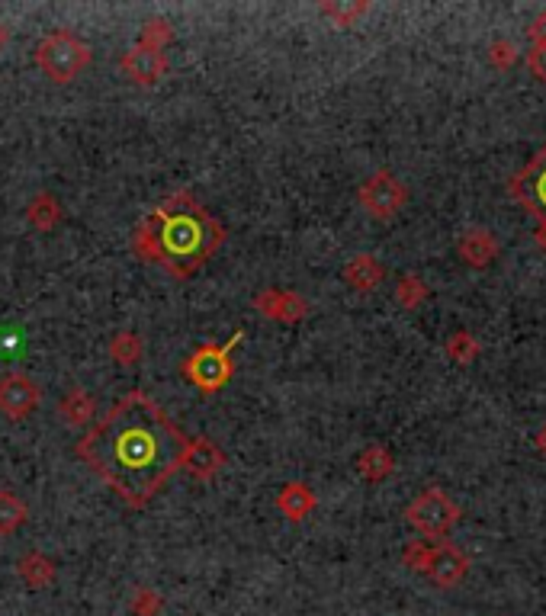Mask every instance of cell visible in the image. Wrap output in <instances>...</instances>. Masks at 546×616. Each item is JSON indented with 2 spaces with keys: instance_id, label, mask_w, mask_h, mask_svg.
<instances>
[{
  "instance_id": "cell-1",
  "label": "cell",
  "mask_w": 546,
  "mask_h": 616,
  "mask_svg": "<svg viewBox=\"0 0 546 616\" xmlns=\"http://www.w3.org/2000/svg\"><path fill=\"white\" fill-rule=\"evenodd\" d=\"M184 450V430L145 392L119 398L78 443V456L132 507H145L171 479L184 462Z\"/></svg>"
},
{
  "instance_id": "cell-2",
  "label": "cell",
  "mask_w": 546,
  "mask_h": 616,
  "mask_svg": "<svg viewBox=\"0 0 546 616\" xmlns=\"http://www.w3.org/2000/svg\"><path fill=\"white\" fill-rule=\"evenodd\" d=\"M222 241V225L187 190H177L135 228L132 248L142 260L161 264L177 280H187L219 251Z\"/></svg>"
},
{
  "instance_id": "cell-3",
  "label": "cell",
  "mask_w": 546,
  "mask_h": 616,
  "mask_svg": "<svg viewBox=\"0 0 546 616\" xmlns=\"http://www.w3.org/2000/svg\"><path fill=\"white\" fill-rule=\"evenodd\" d=\"M36 61L55 84H68L90 65V45L68 29H55L39 42Z\"/></svg>"
},
{
  "instance_id": "cell-4",
  "label": "cell",
  "mask_w": 546,
  "mask_h": 616,
  "mask_svg": "<svg viewBox=\"0 0 546 616\" xmlns=\"http://www.w3.org/2000/svg\"><path fill=\"white\" fill-rule=\"evenodd\" d=\"M241 341V331L232 337L229 344H203L200 350L190 353V360L184 363V376L196 385L200 392H219L225 382L232 379V350Z\"/></svg>"
},
{
  "instance_id": "cell-5",
  "label": "cell",
  "mask_w": 546,
  "mask_h": 616,
  "mask_svg": "<svg viewBox=\"0 0 546 616\" xmlns=\"http://www.w3.org/2000/svg\"><path fill=\"white\" fill-rule=\"evenodd\" d=\"M42 402V389L36 379L26 373H7L0 379V414L10 421H23L26 414H33Z\"/></svg>"
},
{
  "instance_id": "cell-6",
  "label": "cell",
  "mask_w": 546,
  "mask_h": 616,
  "mask_svg": "<svg viewBox=\"0 0 546 616\" xmlns=\"http://www.w3.org/2000/svg\"><path fill=\"white\" fill-rule=\"evenodd\" d=\"M408 520H412L424 536H441L447 533L450 523L457 520V507H453L437 488H431L408 507Z\"/></svg>"
},
{
  "instance_id": "cell-7",
  "label": "cell",
  "mask_w": 546,
  "mask_h": 616,
  "mask_svg": "<svg viewBox=\"0 0 546 616\" xmlns=\"http://www.w3.org/2000/svg\"><path fill=\"white\" fill-rule=\"evenodd\" d=\"M360 203H363V209H367L370 215H376V219H389V215H396L402 209L405 190H402V183L392 174L379 171V174H373L360 187Z\"/></svg>"
},
{
  "instance_id": "cell-8",
  "label": "cell",
  "mask_w": 546,
  "mask_h": 616,
  "mask_svg": "<svg viewBox=\"0 0 546 616\" xmlns=\"http://www.w3.org/2000/svg\"><path fill=\"white\" fill-rule=\"evenodd\" d=\"M514 196L546 225V148L514 180Z\"/></svg>"
},
{
  "instance_id": "cell-9",
  "label": "cell",
  "mask_w": 546,
  "mask_h": 616,
  "mask_svg": "<svg viewBox=\"0 0 546 616\" xmlns=\"http://www.w3.org/2000/svg\"><path fill=\"white\" fill-rule=\"evenodd\" d=\"M119 68H123V74L129 77V81L148 87V84H158L161 77L168 74V55L135 45V49H129V52L123 55Z\"/></svg>"
},
{
  "instance_id": "cell-10",
  "label": "cell",
  "mask_w": 546,
  "mask_h": 616,
  "mask_svg": "<svg viewBox=\"0 0 546 616\" xmlns=\"http://www.w3.org/2000/svg\"><path fill=\"white\" fill-rule=\"evenodd\" d=\"M180 466H184L193 475V479L209 482L212 475H216L225 466V453L209 437H196V440H187L184 462H180Z\"/></svg>"
},
{
  "instance_id": "cell-11",
  "label": "cell",
  "mask_w": 546,
  "mask_h": 616,
  "mask_svg": "<svg viewBox=\"0 0 546 616\" xmlns=\"http://www.w3.org/2000/svg\"><path fill=\"white\" fill-rule=\"evenodd\" d=\"M257 312H264L273 321H299L302 315L309 312V305L296 292H283V289H267L261 296L254 299Z\"/></svg>"
},
{
  "instance_id": "cell-12",
  "label": "cell",
  "mask_w": 546,
  "mask_h": 616,
  "mask_svg": "<svg viewBox=\"0 0 546 616\" xmlns=\"http://www.w3.org/2000/svg\"><path fill=\"white\" fill-rule=\"evenodd\" d=\"M424 572L431 575L434 584H441V588H450V584H457L463 575H466V559L460 549L453 546H437L434 552H428V562H424Z\"/></svg>"
},
{
  "instance_id": "cell-13",
  "label": "cell",
  "mask_w": 546,
  "mask_h": 616,
  "mask_svg": "<svg viewBox=\"0 0 546 616\" xmlns=\"http://www.w3.org/2000/svg\"><path fill=\"white\" fill-rule=\"evenodd\" d=\"M17 572H20V578H23L26 588L45 591V588H49V584L55 581L58 568H55V562H52L49 556H42V552H29V556L20 559Z\"/></svg>"
},
{
  "instance_id": "cell-14",
  "label": "cell",
  "mask_w": 546,
  "mask_h": 616,
  "mask_svg": "<svg viewBox=\"0 0 546 616\" xmlns=\"http://www.w3.org/2000/svg\"><path fill=\"white\" fill-rule=\"evenodd\" d=\"M277 507H280V514H283L286 520L299 523V520H306V517L312 514L315 495H312V491L302 485V482H293V485H286L280 495H277Z\"/></svg>"
},
{
  "instance_id": "cell-15",
  "label": "cell",
  "mask_w": 546,
  "mask_h": 616,
  "mask_svg": "<svg viewBox=\"0 0 546 616\" xmlns=\"http://www.w3.org/2000/svg\"><path fill=\"white\" fill-rule=\"evenodd\" d=\"M344 276H347V283H351L354 289L370 292V289L379 286V280H383V270H379V264L370 254H360V257L351 260V264H347Z\"/></svg>"
},
{
  "instance_id": "cell-16",
  "label": "cell",
  "mask_w": 546,
  "mask_h": 616,
  "mask_svg": "<svg viewBox=\"0 0 546 616\" xmlns=\"http://www.w3.org/2000/svg\"><path fill=\"white\" fill-rule=\"evenodd\" d=\"M29 511H26V504L13 495V491L7 488H0V536H10V533H17L23 523H26Z\"/></svg>"
},
{
  "instance_id": "cell-17",
  "label": "cell",
  "mask_w": 546,
  "mask_h": 616,
  "mask_svg": "<svg viewBox=\"0 0 546 616\" xmlns=\"http://www.w3.org/2000/svg\"><path fill=\"white\" fill-rule=\"evenodd\" d=\"M29 225H36L39 231H49L58 219H62V209H58V199L52 193H36L33 203L26 209Z\"/></svg>"
},
{
  "instance_id": "cell-18",
  "label": "cell",
  "mask_w": 546,
  "mask_h": 616,
  "mask_svg": "<svg viewBox=\"0 0 546 616\" xmlns=\"http://www.w3.org/2000/svg\"><path fill=\"white\" fill-rule=\"evenodd\" d=\"M94 411H97L94 398H90L84 389H71V392L65 395V402H62V418H65L71 427L87 424L90 418H94Z\"/></svg>"
},
{
  "instance_id": "cell-19",
  "label": "cell",
  "mask_w": 546,
  "mask_h": 616,
  "mask_svg": "<svg viewBox=\"0 0 546 616\" xmlns=\"http://www.w3.org/2000/svg\"><path fill=\"white\" fill-rule=\"evenodd\" d=\"M142 337L139 334H132V331H123V334H116L113 337V344H110V353H113V360L119 366H132V363H139L142 360Z\"/></svg>"
},
{
  "instance_id": "cell-20",
  "label": "cell",
  "mask_w": 546,
  "mask_h": 616,
  "mask_svg": "<svg viewBox=\"0 0 546 616\" xmlns=\"http://www.w3.org/2000/svg\"><path fill=\"white\" fill-rule=\"evenodd\" d=\"M129 610L135 616H158L164 610V597L158 591H151V588H139L129 600Z\"/></svg>"
},
{
  "instance_id": "cell-21",
  "label": "cell",
  "mask_w": 546,
  "mask_h": 616,
  "mask_svg": "<svg viewBox=\"0 0 546 616\" xmlns=\"http://www.w3.org/2000/svg\"><path fill=\"white\" fill-rule=\"evenodd\" d=\"M171 23L168 20H148L145 23V33H142V49H155L164 52V45L171 42Z\"/></svg>"
},
{
  "instance_id": "cell-22",
  "label": "cell",
  "mask_w": 546,
  "mask_h": 616,
  "mask_svg": "<svg viewBox=\"0 0 546 616\" xmlns=\"http://www.w3.org/2000/svg\"><path fill=\"white\" fill-rule=\"evenodd\" d=\"M389 469H392V459L386 450H367L360 456V472L367 475V479H383Z\"/></svg>"
},
{
  "instance_id": "cell-23",
  "label": "cell",
  "mask_w": 546,
  "mask_h": 616,
  "mask_svg": "<svg viewBox=\"0 0 546 616\" xmlns=\"http://www.w3.org/2000/svg\"><path fill=\"white\" fill-rule=\"evenodd\" d=\"M322 10L328 13V17H335L338 26H347V23L357 17V13H363L367 7H360V4H357V7H331V4H322Z\"/></svg>"
},
{
  "instance_id": "cell-24",
  "label": "cell",
  "mask_w": 546,
  "mask_h": 616,
  "mask_svg": "<svg viewBox=\"0 0 546 616\" xmlns=\"http://www.w3.org/2000/svg\"><path fill=\"white\" fill-rule=\"evenodd\" d=\"M418 296H421V286H418V280H412V276H408V280L399 286V299H402L405 305H415Z\"/></svg>"
},
{
  "instance_id": "cell-25",
  "label": "cell",
  "mask_w": 546,
  "mask_h": 616,
  "mask_svg": "<svg viewBox=\"0 0 546 616\" xmlns=\"http://www.w3.org/2000/svg\"><path fill=\"white\" fill-rule=\"evenodd\" d=\"M530 68L537 71V77H543L546 81V45H537L534 55H530Z\"/></svg>"
},
{
  "instance_id": "cell-26",
  "label": "cell",
  "mask_w": 546,
  "mask_h": 616,
  "mask_svg": "<svg viewBox=\"0 0 546 616\" xmlns=\"http://www.w3.org/2000/svg\"><path fill=\"white\" fill-rule=\"evenodd\" d=\"M7 39H10V33H7V26H4V20H0V49H4V45H7Z\"/></svg>"
}]
</instances>
